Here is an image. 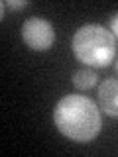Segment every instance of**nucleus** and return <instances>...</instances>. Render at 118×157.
<instances>
[{
  "mask_svg": "<svg viewBox=\"0 0 118 157\" xmlns=\"http://www.w3.org/2000/svg\"><path fill=\"white\" fill-rule=\"evenodd\" d=\"M53 122L65 137L79 144L92 141L100 132V110L87 96L69 94L55 104Z\"/></svg>",
  "mask_w": 118,
  "mask_h": 157,
  "instance_id": "obj_1",
  "label": "nucleus"
},
{
  "mask_svg": "<svg viewBox=\"0 0 118 157\" xmlns=\"http://www.w3.org/2000/svg\"><path fill=\"white\" fill-rule=\"evenodd\" d=\"M75 57L88 67H106L116 57V37L98 24H87L71 39Z\"/></svg>",
  "mask_w": 118,
  "mask_h": 157,
  "instance_id": "obj_2",
  "label": "nucleus"
},
{
  "mask_svg": "<svg viewBox=\"0 0 118 157\" xmlns=\"http://www.w3.org/2000/svg\"><path fill=\"white\" fill-rule=\"evenodd\" d=\"M22 39L33 51H45L55 41V29L43 18H28L22 26Z\"/></svg>",
  "mask_w": 118,
  "mask_h": 157,
  "instance_id": "obj_3",
  "label": "nucleus"
},
{
  "mask_svg": "<svg viewBox=\"0 0 118 157\" xmlns=\"http://www.w3.org/2000/svg\"><path fill=\"white\" fill-rule=\"evenodd\" d=\"M98 104L104 114L118 118V78H106L98 86Z\"/></svg>",
  "mask_w": 118,
  "mask_h": 157,
  "instance_id": "obj_4",
  "label": "nucleus"
},
{
  "mask_svg": "<svg viewBox=\"0 0 118 157\" xmlns=\"http://www.w3.org/2000/svg\"><path fill=\"white\" fill-rule=\"evenodd\" d=\"M96 73L92 71V69H79V71L73 75V85H75L77 88H81V90H87V88L95 86L96 82Z\"/></svg>",
  "mask_w": 118,
  "mask_h": 157,
  "instance_id": "obj_5",
  "label": "nucleus"
},
{
  "mask_svg": "<svg viewBox=\"0 0 118 157\" xmlns=\"http://www.w3.org/2000/svg\"><path fill=\"white\" fill-rule=\"evenodd\" d=\"M4 4H6L8 8H12V10H20V8H26L28 6V0H4Z\"/></svg>",
  "mask_w": 118,
  "mask_h": 157,
  "instance_id": "obj_6",
  "label": "nucleus"
},
{
  "mask_svg": "<svg viewBox=\"0 0 118 157\" xmlns=\"http://www.w3.org/2000/svg\"><path fill=\"white\" fill-rule=\"evenodd\" d=\"M110 32H112L114 37H118V12L110 18Z\"/></svg>",
  "mask_w": 118,
  "mask_h": 157,
  "instance_id": "obj_7",
  "label": "nucleus"
},
{
  "mask_svg": "<svg viewBox=\"0 0 118 157\" xmlns=\"http://www.w3.org/2000/svg\"><path fill=\"white\" fill-rule=\"evenodd\" d=\"M114 71L118 73V57H116V61H114Z\"/></svg>",
  "mask_w": 118,
  "mask_h": 157,
  "instance_id": "obj_8",
  "label": "nucleus"
}]
</instances>
